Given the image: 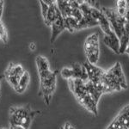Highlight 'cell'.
<instances>
[{"label": "cell", "instance_id": "cell-11", "mask_svg": "<svg viewBox=\"0 0 129 129\" xmlns=\"http://www.w3.org/2000/svg\"><path fill=\"white\" fill-rule=\"evenodd\" d=\"M72 79H80L84 82L88 81V75H87L86 69H85L84 64H80L78 63H72Z\"/></svg>", "mask_w": 129, "mask_h": 129}, {"label": "cell", "instance_id": "cell-22", "mask_svg": "<svg viewBox=\"0 0 129 129\" xmlns=\"http://www.w3.org/2000/svg\"><path fill=\"white\" fill-rule=\"evenodd\" d=\"M4 3L5 2L0 0V20H1L2 15H3V10H4Z\"/></svg>", "mask_w": 129, "mask_h": 129}, {"label": "cell", "instance_id": "cell-4", "mask_svg": "<svg viewBox=\"0 0 129 129\" xmlns=\"http://www.w3.org/2000/svg\"><path fill=\"white\" fill-rule=\"evenodd\" d=\"M99 35L97 33L89 35L84 41V52L87 61L92 64H96L100 56Z\"/></svg>", "mask_w": 129, "mask_h": 129}, {"label": "cell", "instance_id": "cell-23", "mask_svg": "<svg viewBox=\"0 0 129 129\" xmlns=\"http://www.w3.org/2000/svg\"><path fill=\"white\" fill-rule=\"evenodd\" d=\"M29 49L30 51H35V49H36V45H35V43L34 42H31L29 44Z\"/></svg>", "mask_w": 129, "mask_h": 129}, {"label": "cell", "instance_id": "cell-13", "mask_svg": "<svg viewBox=\"0 0 129 129\" xmlns=\"http://www.w3.org/2000/svg\"><path fill=\"white\" fill-rule=\"evenodd\" d=\"M59 12V10L58 8L57 5H56V2L54 4H53L51 6L49 7V10L47 11V16L44 19V22L47 26H52V24L53 23V22L56 20L57 18V16Z\"/></svg>", "mask_w": 129, "mask_h": 129}, {"label": "cell", "instance_id": "cell-14", "mask_svg": "<svg viewBox=\"0 0 129 129\" xmlns=\"http://www.w3.org/2000/svg\"><path fill=\"white\" fill-rule=\"evenodd\" d=\"M29 82H30V75L28 73V71H25L23 75L21 77V78L19 80V84H18L17 89L16 90V92L19 93V94L24 93V91L26 90L28 84H29Z\"/></svg>", "mask_w": 129, "mask_h": 129}, {"label": "cell", "instance_id": "cell-10", "mask_svg": "<svg viewBox=\"0 0 129 129\" xmlns=\"http://www.w3.org/2000/svg\"><path fill=\"white\" fill-rule=\"evenodd\" d=\"M103 42H104V44L107 46V47H109L114 53L120 54V40L114 32L112 33L111 35H104Z\"/></svg>", "mask_w": 129, "mask_h": 129}, {"label": "cell", "instance_id": "cell-7", "mask_svg": "<svg viewBox=\"0 0 129 129\" xmlns=\"http://www.w3.org/2000/svg\"><path fill=\"white\" fill-rule=\"evenodd\" d=\"M68 84H69L70 89L78 99V101H79L85 95L88 94L84 81L80 79H70L68 80Z\"/></svg>", "mask_w": 129, "mask_h": 129}, {"label": "cell", "instance_id": "cell-18", "mask_svg": "<svg viewBox=\"0 0 129 129\" xmlns=\"http://www.w3.org/2000/svg\"><path fill=\"white\" fill-rule=\"evenodd\" d=\"M55 2L56 1H53V0H41L40 1L41 7V15H42L43 20H44L46 18V16H47L49 7L53 5V4H54Z\"/></svg>", "mask_w": 129, "mask_h": 129}, {"label": "cell", "instance_id": "cell-3", "mask_svg": "<svg viewBox=\"0 0 129 129\" xmlns=\"http://www.w3.org/2000/svg\"><path fill=\"white\" fill-rule=\"evenodd\" d=\"M58 71L52 72V73L45 78H40V92L47 105L51 103L52 96L56 89Z\"/></svg>", "mask_w": 129, "mask_h": 129}, {"label": "cell", "instance_id": "cell-1", "mask_svg": "<svg viewBox=\"0 0 129 129\" xmlns=\"http://www.w3.org/2000/svg\"><path fill=\"white\" fill-rule=\"evenodd\" d=\"M101 84L104 93H112L127 88L126 78L119 62L104 72L101 79Z\"/></svg>", "mask_w": 129, "mask_h": 129}, {"label": "cell", "instance_id": "cell-5", "mask_svg": "<svg viewBox=\"0 0 129 129\" xmlns=\"http://www.w3.org/2000/svg\"><path fill=\"white\" fill-rule=\"evenodd\" d=\"M24 72L25 70L22 67V66H21V64H15L13 63H10L9 66L6 68L5 72V77L10 86L15 89V91L17 89L19 80L21 77L23 75Z\"/></svg>", "mask_w": 129, "mask_h": 129}, {"label": "cell", "instance_id": "cell-15", "mask_svg": "<svg viewBox=\"0 0 129 129\" xmlns=\"http://www.w3.org/2000/svg\"><path fill=\"white\" fill-rule=\"evenodd\" d=\"M35 64H36L37 69H38L39 73L50 71V66L48 60L46 59L45 57L41 55H38L35 59Z\"/></svg>", "mask_w": 129, "mask_h": 129}, {"label": "cell", "instance_id": "cell-16", "mask_svg": "<svg viewBox=\"0 0 129 129\" xmlns=\"http://www.w3.org/2000/svg\"><path fill=\"white\" fill-rule=\"evenodd\" d=\"M66 29L69 30L70 32H74L75 30H78V21L74 17H66L64 18Z\"/></svg>", "mask_w": 129, "mask_h": 129}, {"label": "cell", "instance_id": "cell-6", "mask_svg": "<svg viewBox=\"0 0 129 129\" xmlns=\"http://www.w3.org/2000/svg\"><path fill=\"white\" fill-rule=\"evenodd\" d=\"M84 66L86 69L87 75H88V80L93 84H98L101 83V79L104 74L105 71H103L102 68L96 66V64H92L89 61H85Z\"/></svg>", "mask_w": 129, "mask_h": 129}, {"label": "cell", "instance_id": "cell-17", "mask_svg": "<svg viewBox=\"0 0 129 129\" xmlns=\"http://www.w3.org/2000/svg\"><path fill=\"white\" fill-rule=\"evenodd\" d=\"M129 8V1H126V0H118L116 2V10H117L118 14L120 16L125 17Z\"/></svg>", "mask_w": 129, "mask_h": 129}, {"label": "cell", "instance_id": "cell-9", "mask_svg": "<svg viewBox=\"0 0 129 129\" xmlns=\"http://www.w3.org/2000/svg\"><path fill=\"white\" fill-rule=\"evenodd\" d=\"M85 86H86V89H87V90H88L89 94L91 95V97L94 99V101L95 103H98L102 95L104 94L103 85H102L101 83L93 84V83L89 82L88 80L85 82Z\"/></svg>", "mask_w": 129, "mask_h": 129}, {"label": "cell", "instance_id": "cell-26", "mask_svg": "<svg viewBox=\"0 0 129 129\" xmlns=\"http://www.w3.org/2000/svg\"><path fill=\"white\" fill-rule=\"evenodd\" d=\"M124 129H127V128H124Z\"/></svg>", "mask_w": 129, "mask_h": 129}, {"label": "cell", "instance_id": "cell-25", "mask_svg": "<svg viewBox=\"0 0 129 129\" xmlns=\"http://www.w3.org/2000/svg\"><path fill=\"white\" fill-rule=\"evenodd\" d=\"M4 77H5V75H1V76H0V84H1V81L4 78Z\"/></svg>", "mask_w": 129, "mask_h": 129}, {"label": "cell", "instance_id": "cell-21", "mask_svg": "<svg viewBox=\"0 0 129 129\" xmlns=\"http://www.w3.org/2000/svg\"><path fill=\"white\" fill-rule=\"evenodd\" d=\"M60 129H76L74 126H72L70 122H66L63 126L60 127Z\"/></svg>", "mask_w": 129, "mask_h": 129}, {"label": "cell", "instance_id": "cell-24", "mask_svg": "<svg viewBox=\"0 0 129 129\" xmlns=\"http://www.w3.org/2000/svg\"><path fill=\"white\" fill-rule=\"evenodd\" d=\"M125 53H127V54L129 55V45L127 46V47H126V52H125Z\"/></svg>", "mask_w": 129, "mask_h": 129}, {"label": "cell", "instance_id": "cell-8", "mask_svg": "<svg viewBox=\"0 0 129 129\" xmlns=\"http://www.w3.org/2000/svg\"><path fill=\"white\" fill-rule=\"evenodd\" d=\"M52 28V34H51V43H53L56 41L57 37L61 34L63 31L66 29V26H64V17L62 16L60 11L59 12L57 16L56 20L53 22V23L51 26Z\"/></svg>", "mask_w": 129, "mask_h": 129}, {"label": "cell", "instance_id": "cell-12", "mask_svg": "<svg viewBox=\"0 0 129 129\" xmlns=\"http://www.w3.org/2000/svg\"><path fill=\"white\" fill-rule=\"evenodd\" d=\"M114 120L119 123L122 127L127 128L129 127V105H126L119 114L114 118Z\"/></svg>", "mask_w": 129, "mask_h": 129}, {"label": "cell", "instance_id": "cell-2", "mask_svg": "<svg viewBox=\"0 0 129 129\" xmlns=\"http://www.w3.org/2000/svg\"><path fill=\"white\" fill-rule=\"evenodd\" d=\"M40 111H33L30 106L11 107L10 109V126H20L29 129L32 120Z\"/></svg>", "mask_w": 129, "mask_h": 129}, {"label": "cell", "instance_id": "cell-20", "mask_svg": "<svg viewBox=\"0 0 129 129\" xmlns=\"http://www.w3.org/2000/svg\"><path fill=\"white\" fill-rule=\"evenodd\" d=\"M0 41H2L4 43L8 42V35L6 32V29L4 26L2 21L0 20Z\"/></svg>", "mask_w": 129, "mask_h": 129}, {"label": "cell", "instance_id": "cell-19", "mask_svg": "<svg viewBox=\"0 0 129 129\" xmlns=\"http://www.w3.org/2000/svg\"><path fill=\"white\" fill-rule=\"evenodd\" d=\"M60 75H61V77L63 78H64V79H67V81L70 80V79H72L73 74H72V68L71 67L62 68V70L60 71Z\"/></svg>", "mask_w": 129, "mask_h": 129}]
</instances>
